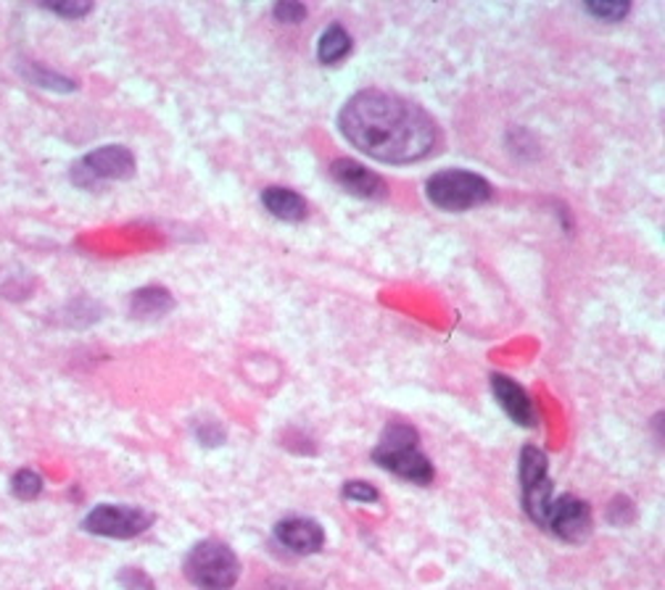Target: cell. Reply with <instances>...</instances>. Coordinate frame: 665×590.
Instances as JSON below:
<instances>
[{"instance_id":"cell-1","label":"cell","mask_w":665,"mask_h":590,"mask_svg":"<svg viewBox=\"0 0 665 590\" xmlns=\"http://www.w3.org/2000/svg\"><path fill=\"white\" fill-rule=\"evenodd\" d=\"M341 133L354 148L383 164H415L434 154L436 122L413 101L386 91H360L339 114Z\"/></svg>"},{"instance_id":"cell-2","label":"cell","mask_w":665,"mask_h":590,"mask_svg":"<svg viewBox=\"0 0 665 590\" xmlns=\"http://www.w3.org/2000/svg\"><path fill=\"white\" fill-rule=\"evenodd\" d=\"M417 441H420V435H417L413 424L391 422L383 430L381 443L375 445L373 462L381 470L391 472V475L407 480V483L430 485L436 477V470L430 459L417 449Z\"/></svg>"},{"instance_id":"cell-3","label":"cell","mask_w":665,"mask_h":590,"mask_svg":"<svg viewBox=\"0 0 665 590\" xmlns=\"http://www.w3.org/2000/svg\"><path fill=\"white\" fill-rule=\"evenodd\" d=\"M185 578L198 590H232L241 580V561L222 540L207 538L196 544L185 557Z\"/></svg>"},{"instance_id":"cell-4","label":"cell","mask_w":665,"mask_h":590,"mask_svg":"<svg viewBox=\"0 0 665 590\" xmlns=\"http://www.w3.org/2000/svg\"><path fill=\"white\" fill-rule=\"evenodd\" d=\"M428 201L444 211H468L491 198V185L481 175L463 169L438 171L425 185Z\"/></svg>"},{"instance_id":"cell-5","label":"cell","mask_w":665,"mask_h":590,"mask_svg":"<svg viewBox=\"0 0 665 590\" xmlns=\"http://www.w3.org/2000/svg\"><path fill=\"white\" fill-rule=\"evenodd\" d=\"M520 493H523V512L528 514L537 527L547 525V514L552 506V480L550 466H547V454L537 445H526L520 451Z\"/></svg>"},{"instance_id":"cell-6","label":"cell","mask_w":665,"mask_h":590,"mask_svg":"<svg viewBox=\"0 0 665 590\" xmlns=\"http://www.w3.org/2000/svg\"><path fill=\"white\" fill-rule=\"evenodd\" d=\"M135 175V156L125 146H104L85 154L72 167V182L82 190H95L112 180H129Z\"/></svg>"},{"instance_id":"cell-7","label":"cell","mask_w":665,"mask_h":590,"mask_svg":"<svg viewBox=\"0 0 665 590\" xmlns=\"http://www.w3.org/2000/svg\"><path fill=\"white\" fill-rule=\"evenodd\" d=\"M150 525H154V514L143 509V506L127 504H98L82 519V530L85 533L114 540L138 538Z\"/></svg>"},{"instance_id":"cell-8","label":"cell","mask_w":665,"mask_h":590,"mask_svg":"<svg viewBox=\"0 0 665 590\" xmlns=\"http://www.w3.org/2000/svg\"><path fill=\"white\" fill-rule=\"evenodd\" d=\"M592 509L586 501L562 493L560 498H552L544 530H550L554 538L565 540V544H584L592 535Z\"/></svg>"},{"instance_id":"cell-9","label":"cell","mask_w":665,"mask_h":590,"mask_svg":"<svg viewBox=\"0 0 665 590\" xmlns=\"http://www.w3.org/2000/svg\"><path fill=\"white\" fill-rule=\"evenodd\" d=\"M276 540L297 557H312L325 546V530L312 517H288L276 525Z\"/></svg>"},{"instance_id":"cell-10","label":"cell","mask_w":665,"mask_h":590,"mask_svg":"<svg viewBox=\"0 0 665 590\" xmlns=\"http://www.w3.org/2000/svg\"><path fill=\"white\" fill-rule=\"evenodd\" d=\"M491 393L512 422L520 428H537V409H533L531 396L516 380H510L507 375H491Z\"/></svg>"},{"instance_id":"cell-11","label":"cell","mask_w":665,"mask_h":590,"mask_svg":"<svg viewBox=\"0 0 665 590\" xmlns=\"http://www.w3.org/2000/svg\"><path fill=\"white\" fill-rule=\"evenodd\" d=\"M331 177L346 190V193H352L356 198H381L383 190H386V185H383V180L375 175V171L365 169L362 164H356L352 159H335L331 164Z\"/></svg>"},{"instance_id":"cell-12","label":"cell","mask_w":665,"mask_h":590,"mask_svg":"<svg viewBox=\"0 0 665 590\" xmlns=\"http://www.w3.org/2000/svg\"><path fill=\"white\" fill-rule=\"evenodd\" d=\"M173 308H175V298L167 287H156V285L141 287V291H135L133 298H129V314H133L135 319L164 317V314H169Z\"/></svg>"},{"instance_id":"cell-13","label":"cell","mask_w":665,"mask_h":590,"mask_svg":"<svg viewBox=\"0 0 665 590\" xmlns=\"http://www.w3.org/2000/svg\"><path fill=\"white\" fill-rule=\"evenodd\" d=\"M262 203L280 222H304L306 211H310L304 198L288 188H267L262 193Z\"/></svg>"},{"instance_id":"cell-14","label":"cell","mask_w":665,"mask_h":590,"mask_svg":"<svg viewBox=\"0 0 665 590\" xmlns=\"http://www.w3.org/2000/svg\"><path fill=\"white\" fill-rule=\"evenodd\" d=\"M352 53V38L341 24H331L325 32L320 34L318 43V59L320 64H339Z\"/></svg>"},{"instance_id":"cell-15","label":"cell","mask_w":665,"mask_h":590,"mask_svg":"<svg viewBox=\"0 0 665 590\" xmlns=\"http://www.w3.org/2000/svg\"><path fill=\"white\" fill-rule=\"evenodd\" d=\"M19 72H22V77L27 82H32V85L45 87V91H56V93H72L77 91V82L64 77V74L51 72V69L35 64V61H24V64H19Z\"/></svg>"},{"instance_id":"cell-16","label":"cell","mask_w":665,"mask_h":590,"mask_svg":"<svg viewBox=\"0 0 665 590\" xmlns=\"http://www.w3.org/2000/svg\"><path fill=\"white\" fill-rule=\"evenodd\" d=\"M43 475H40L38 470H30V466H24V470H19L17 475L11 477V493L19 501H35L40 493H43Z\"/></svg>"},{"instance_id":"cell-17","label":"cell","mask_w":665,"mask_h":590,"mask_svg":"<svg viewBox=\"0 0 665 590\" xmlns=\"http://www.w3.org/2000/svg\"><path fill=\"white\" fill-rule=\"evenodd\" d=\"M636 519V509L626 496H615L607 506V523L613 527H626Z\"/></svg>"},{"instance_id":"cell-18","label":"cell","mask_w":665,"mask_h":590,"mask_svg":"<svg viewBox=\"0 0 665 590\" xmlns=\"http://www.w3.org/2000/svg\"><path fill=\"white\" fill-rule=\"evenodd\" d=\"M341 493H344L346 501H354V504H375V501H381L378 488L365 483V480H349Z\"/></svg>"},{"instance_id":"cell-19","label":"cell","mask_w":665,"mask_h":590,"mask_svg":"<svg viewBox=\"0 0 665 590\" xmlns=\"http://www.w3.org/2000/svg\"><path fill=\"white\" fill-rule=\"evenodd\" d=\"M116 582H120L125 590H156L154 580L148 578L146 572L138 567H125L120 575H116Z\"/></svg>"},{"instance_id":"cell-20","label":"cell","mask_w":665,"mask_h":590,"mask_svg":"<svg viewBox=\"0 0 665 590\" xmlns=\"http://www.w3.org/2000/svg\"><path fill=\"white\" fill-rule=\"evenodd\" d=\"M586 11L592 13L594 19H602V22H621V19H626L631 6L628 3H586Z\"/></svg>"},{"instance_id":"cell-21","label":"cell","mask_w":665,"mask_h":590,"mask_svg":"<svg viewBox=\"0 0 665 590\" xmlns=\"http://www.w3.org/2000/svg\"><path fill=\"white\" fill-rule=\"evenodd\" d=\"M272 17L283 24H299V22H304L306 6L297 3V0H280L276 9H272Z\"/></svg>"},{"instance_id":"cell-22","label":"cell","mask_w":665,"mask_h":590,"mask_svg":"<svg viewBox=\"0 0 665 590\" xmlns=\"http://www.w3.org/2000/svg\"><path fill=\"white\" fill-rule=\"evenodd\" d=\"M43 9L66 19H82L85 13L93 11V3H87V0H64V3H43Z\"/></svg>"},{"instance_id":"cell-23","label":"cell","mask_w":665,"mask_h":590,"mask_svg":"<svg viewBox=\"0 0 665 590\" xmlns=\"http://www.w3.org/2000/svg\"><path fill=\"white\" fill-rule=\"evenodd\" d=\"M196 438L201 441L204 445H219L225 441V430L219 428L217 422H201L196 428Z\"/></svg>"},{"instance_id":"cell-24","label":"cell","mask_w":665,"mask_h":590,"mask_svg":"<svg viewBox=\"0 0 665 590\" xmlns=\"http://www.w3.org/2000/svg\"><path fill=\"white\" fill-rule=\"evenodd\" d=\"M257 590H306V588L293 586V582H288V580H267Z\"/></svg>"}]
</instances>
